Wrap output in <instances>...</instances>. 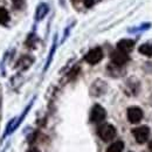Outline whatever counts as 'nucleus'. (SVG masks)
Returning <instances> with one entry per match:
<instances>
[{
	"mask_svg": "<svg viewBox=\"0 0 152 152\" xmlns=\"http://www.w3.org/2000/svg\"><path fill=\"white\" fill-rule=\"evenodd\" d=\"M74 1H77V0H74Z\"/></svg>",
	"mask_w": 152,
	"mask_h": 152,
	"instance_id": "4468645a",
	"label": "nucleus"
},
{
	"mask_svg": "<svg viewBox=\"0 0 152 152\" xmlns=\"http://www.w3.org/2000/svg\"><path fill=\"white\" fill-rule=\"evenodd\" d=\"M132 134H133V137H134V139H136L137 143L143 144V143H145V142L149 139L150 129H149L148 126H145V125H143V126H138V128H136V129H133L132 130Z\"/></svg>",
	"mask_w": 152,
	"mask_h": 152,
	"instance_id": "f03ea898",
	"label": "nucleus"
},
{
	"mask_svg": "<svg viewBox=\"0 0 152 152\" xmlns=\"http://www.w3.org/2000/svg\"><path fill=\"white\" fill-rule=\"evenodd\" d=\"M7 21H8V12L5 8L0 7V23H6Z\"/></svg>",
	"mask_w": 152,
	"mask_h": 152,
	"instance_id": "9d476101",
	"label": "nucleus"
},
{
	"mask_svg": "<svg viewBox=\"0 0 152 152\" xmlns=\"http://www.w3.org/2000/svg\"><path fill=\"white\" fill-rule=\"evenodd\" d=\"M133 46H134V42L132 40H129V39H124V40H121L118 43H117V48L125 52V53H129L133 49Z\"/></svg>",
	"mask_w": 152,
	"mask_h": 152,
	"instance_id": "0eeeda50",
	"label": "nucleus"
},
{
	"mask_svg": "<svg viewBox=\"0 0 152 152\" xmlns=\"http://www.w3.org/2000/svg\"><path fill=\"white\" fill-rule=\"evenodd\" d=\"M98 136L101 137V139H103L104 142H109L111 139H114L116 137V129L114 125L111 124H103L98 128Z\"/></svg>",
	"mask_w": 152,
	"mask_h": 152,
	"instance_id": "f257e3e1",
	"label": "nucleus"
},
{
	"mask_svg": "<svg viewBox=\"0 0 152 152\" xmlns=\"http://www.w3.org/2000/svg\"><path fill=\"white\" fill-rule=\"evenodd\" d=\"M105 117H107V113H105L104 108L98 104L94 105V108L91 109V113H90V121L94 123H101L102 121L105 119Z\"/></svg>",
	"mask_w": 152,
	"mask_h": 152,
	"instance_id": "7ed1b4c3",
	"label": "nucleus"
},
{
	"mask_svg": "<svg viewBox=\"0 0 152 152\" xmlns=\"http://www.w3.org/2000/svg\"><path fill=\"white\" fill-rule=\"evenodd\" d=\"M84 1V5L87 6V7H90V6H93V4H94V0H83Z\"/></svg>",
	"mask_w": 152,
	"mask_h": 152,
	"instance_id": "9b49d317",
	"label": "nucleus"
},
{
	"mask_svg": "<svg viewBox=\"0 0 152 152\" xmlns=\"http://www.w3.org/2000/svg\"><path fill=\"white\" fill-rule=\"evenodd\" d=\"M126 115H128V119H129L130 123L137 124L143 118V110L140 108H138V107H130L128 109Z\"/></svg>",
	"mask_w": 152,
	"mask_h": 152,
	"instance_id": "20e7f679",
	"label": "nucleus"
},
{
	"mask_svg": "<svg viewBox=\"0 0 152 152\" xmlns=\"http://www.w3.org/2000/svg\"><path fill=\"white\" fill-rule=\"evenodd\" d=\"M111 60L116 66H123L128 62L129 60V56H128V53L121 50V49H117L115 50L114 53L111 54Z\"/></svg>",
	"mask_w": 152,
	"mask_h": 152,
	"instance_id": "423d86ee",
	"label": "nucleus"
},
{
	"mask_svg": "<svg viewBox=\"0 0 152 152\" xmlns=\"http://www.w3.org/2000/svg\"><path fill=\"white\" fill-rule=\"evenodd\" d=\"M124 149V143L121 142V140H117L113 143L108 149H107V152H122Z\"/></svg>",
	"mask_w": 152,
	"mask_h": 152,
	"instance_id": "6e6552de",
	"label": "nucleus"
},
{
	"mask_svg": "<svg viewBox=\"0 0 152 152\" xmlns=\"http://www.w3.org/2000/svg\"><path fill=\"white\" fill-rule=\"evenodd\" d=\"M149 149H150V152H152V140L150 142V145H149Z\"/></svg>",
	"mask_w": 152,
	"mask_h": 152,
	"instance_id": "ddd939ff",
	"label": "nucleus"
},
{
	"mask_svg": "<svg viewBox=\"0 0 152 152\" xmlns=\"http://www.w3.org/2000/svg\"><path fill=\"white\" fill-rule=\"evenodd\" d=\"M27 152H40V151H39L38 149H35V148H34V149H31V150H28Z\"/></svg>",
	"mask_w": 152,
	"mask_h": 152,
	"instance_id": "f8f14e48",
	"label": "nucleus"
},
{
	"mask_svg": "<svg viewBox=\"0 0 152 152\" xmlns=\"http://www.w3.org/2000/svg\"><path fill=\"white\" fill-rule=\"evenodd\" d=\"M139 52L143 55L146 56H152V43H144L139 47Z\"/></svg>",
	"mask_w": 152,
	"mask_h": 152,
	"instance_id": "1a4fd4ad",
	"label": "nucleus"
},
{
	"mask_svg": "<svg viewBox=\"0 0 152 152\" xmlns=\"http://www.w3.org/2000/svg\"><path fill=\"white\" fill-rule=\"evenodd\" d=\"M102 57H103L102 49L99 47H96V48L88 52V54L86 55V61L88 63H90V64H96L102 60Z\"/></svg>",
	"mask_w": 152,
	"mask_h": 152,
	"instance_id": "39448f33",
	"label": "nucleus"
}]
</instances>
